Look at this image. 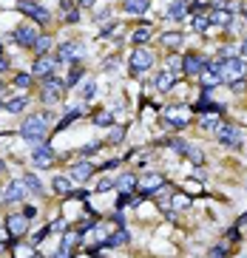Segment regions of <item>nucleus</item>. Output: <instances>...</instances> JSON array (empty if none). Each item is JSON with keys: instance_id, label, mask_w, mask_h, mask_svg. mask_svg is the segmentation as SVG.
Returning a JSON list of instances; mask_svg holds the SVG:
<instances>
[{"instance_id": "f257e3e1", "label": "nucleus", "mask_w": 247, "mask_h": 258, "mask_svg": "<svg viewBox=\"0 0 247 258\" xmlns=\"http://www.w3.org/2000/svg\"><path fill=\"white\" fill-rule=\"evenodd\" d=\"M219 77L222 80H228V82H242L245 80V74H247V63L242 60V57H228V60H219Z\"/></svg>"}, {"instance_id": "f03ea898", "label": "nucleus", "mask_w": 247, "mask_h": 258, "mask_svg": "<svg viewBox=\"0 0 247 258\" xmlns=\"http://www.w3.org/2000/svg\"><path fill=\"white\" fill-rule=\"evenodd\" d=\"M46 128H49V119H46L43 113H32V116H26V119H23L20 133H23L26 139L37 142V139H43V136H46Z\"/></svg>"}, {"instance_id": "7ed1b4c3", "label": "nucleus", "mask_w": 247, "mask_h": 258, "mask_svg": "<svg viewBox=\"0 0 247 258\" xmlns=\"http://www.w3.org/2000/svg\"><path fill=\"white\" fill-rule=\"evenodd\" d=\"M17 9L23 12V15H29L34 20V23H49V9H43L40 3H34V0H20L17 3Z\"/></svg>"}, {"instance_id": "20e7f679", "label": "nucleus", "mask_w": 247, "mask_h": 258, "mask_svg": "<svg viewBox=\"0 0 247 258\" xmlns=\"http://www.w3.org/2000/svg\"><path fill=\"white\" fill-rule=\"evenodd\" d=\"M66 82L57 80V77H46V85H43V102H57V99L66 94Z\"/></svg>"}, {"instance_id": "39448f33", "label": "nucleus", "mask_w": 247, "mask_h": 258, "mask_svg": "<svg viewBox=\"0 0 247 258\" xmlns=\"http://www.w3.org/2000/svg\"><path fill=\"white\" fill-rule=\"evenodd\" d=\"M151 65H153V54H151L148 49H133V54H131V71L133 74L148 71Z\"/></svg>"}, {"instance_id": "423d86ee", "label": "nucleus", "mask_w": 247, "mask_h": 258, "mask_svg": "<svg viewBox=\"0 0 247 258\" xmlns=\"http://www.w3.org/2000/svg\"><path fill=\"white\" fill-rule=\"evenodd\" d=\"M199 77H202V88H205V91H210V88H216V85L222 82V77H219V65L216 63H210V65L205 63V68H202Z\"/></svg>"}, {"instance_id": "0eeeda50", "label": "nucleus", "mask_w": 247, "mask_h": 258, "mask_svg": "<svg viewBox=\"0 0 247 258\" xmlns=\"http://www.w3.org/2000/svg\"><path fill=\"white\" fill-rule=\"evenodd\" d=\"M15 43L23 46V49H34V43H37V29H34V26H20L15 32Z\"/></svg>"}, {"instance_id": "6e6552de", "label": "nucleus", "mask_w": 247, "mask_h": 258, "mask_svg": "<svg viewBox=\"0 0 247 258\" xmlns=\"http://www.w3.org/2000/svg\"><path fill=\"white\" fill-rule=\"evenodd\" d=\"M219 142L228 147H239L242 145V130L233 128V125H225V128H219Z\"/></svg>"}, {"instance_id": "1a4fd4ad", "label": "nucleus", "mask_w": 247, "mask_h": 258, "mask_svg": "<svg viewBox=\"0 0 247 258\" xmlns=\"http://www.w3.org/2000/svg\"><path fill=\"white\" fill-rule=\"evenodd\" d=\"M57 57H60V63H74L77 57H82V46L80 43H63Z\"/></svg>"}, {"instance_id": "9d476101", "label": "nucleus", "mask_w": 247, "mask_h": 258, "mask_svg": "<svg viewBox=\"0 0 247 258\" xmlns=\"http://www.w3.org/2000/svg\"><path fill=\"white\" fill-rule=\"evenodd\" d=\"M136 184H142V196L153 193V190H159V187H165V179L156 176V173H145V176L139 179Z\"/></svg>"}, {"instance_id": "9b49d317", "label": "nucleus", "mask_w": 247, "mask_h": 258, "mask_svg": "<svg viewBox=\"0 0 247 258\" xmlns=\"http://www.w3.org/2000/svg\"><path fill=\"white\" fill-rule=\"evenodd\" d=\"M34 165H37V167H49L51 162H54V150H51L49 145H37L34 147Z\"/></svg>"}, {"instance_id": "f8f14e48", "label": "nucleus", "mask_w": 247, "mask_h": 258, "mask_svg": "<svg viewBox=\"0 0 247 258\" xmlns=\"http://www.w3.org/2000/svg\"><path fill=\"white\" fill-rule=\"evenodd\" d=\"M202 68H205V60L196 57V54H188V57L182 60V71L190 74V77H193V74H202Z\"/></svg>"}, {"instance_id": "ddd939ff", "label": "nucleus", "mask_w": 247, "mask_h": 258, "mask_svg": "<svg viewBox=\"0 0 247 258\" xmlns=\"http://www.w3.org/2000/svg\"><path fill=\"white\" fill-rule=\"evenodd\" d=\"M3 199H6V202H23V199H26V184H23V179H20V182H12V184L6 187Z\"/></svg>"}, {"instance_id": "4468645a", "label": "nucleus", "mask_w": 247, "mask_h": 258, "mask_svg": "<svg viewBox=\"0 0 247 258\" xmlns=\"http://www.w3.org/2000/svg\"><path fill=\"white\" fill-rule=\"evenodd\" d=\"M91 176H94L91 162H80V165H74V167H71V179H74V182H88Z\"/></svg>"}, {"instance_id": "2eb2a0df", "label": "nucleus", "mask_w": 247, "mask_h": 258, "mask_svg": "<svg viewBox=\"0 0 247 258\" xmlns=\"http://www.w3.org/2000/svg\"><path fill=\"white\" fill-rule=\"evenodd\" d=\"M51 71H54V60H51L49 54H43L32 68V74H37V77H51Z\"/></svg>"}, {"instance_id": "dca6fc26", "label": "nucleus", "mask_w": 247, "mask_h": 258, "mask_svg": "<svg viewBox=\"0 0 247 258\" xmlns=\"http://www.w3.org/2000/svg\"><path fill=\"white\" fill-rule=\"evenodd\" d=\"M26 227H29V221H26L23 216H12L6 230H9V236H12V239H20V236L26 233Z\"/></svg>"}, {"instance_id": "f3484780", "label": "nucleus", "mask_w": 247, "mask_h": 258, "mask_svg": "<svg viewBox=\"0 0 247 258\" xmlns=\"http://www.w3.org/2000/svg\"><path fill=\"white\" fill-rule=\"evenodd\" d=\"M162 116L168 119V122H173L176 128H182V125L188 122V113H185V111H179V108H165V111H162Z\"/></svg>"}, {"instance_id": "a211bd4d", "label": "nucleus", "mask_w": 247, "mask_h": 258, "mask_svg": "<svg viewBox=\"0 0 247 258\" xmlns=\"http://www.w3.org/2000/svg\"><path fill=\"white\" fill-rule=\"evenodd\" d=\"M202 128H208V130L222 128V116H219V111H205L202 113Z\"/></svg>"}, {"instance_id": "6ab92c4d", "label": "nucleus", "mask_w": 247, "mask_h": 258, "mask_svg": "<svg viewBox=\"0 0 247 258\" xmlns=\"http://www.w3.org/2000/svg\"><path fill=\"white\" fill-rule=\"evenodd\" d=\"M151 0H125V12L128 15H145Z\"/></svg>"}, {"instance_id": "aec40b11", "label": "nucleus", "mask_w": 247, "mask_h": 258, "mask_svg": "<svg viewBox=\"0 0 247 258\" xmlns=\"http://www.w3.org/2000/svg\"><path fill=\"white\" fill-rule=\"evenodd\" d=\"M26 105H29V99H26V97H15V99H9L3 108H6L9 113H20L23 108H26Z\"/></svg>"}, {"instance_id": "412c9836", "label": "nucleus", "mask_w": 247, "mask_h": 258, "mask_svg": "<svg viewBox=\"0 0 247 258\" xmlns=\"http://www.w3.org/2000/svg\"><path fill=\"white\" fill-rule=\"evenodd\" d=\"M171 82H173V74H171V71H159V74H156V80H153V85H156L159 91H168V88H171Z\"/></svg>"}, {"instance_id": "4be33fe9", "label": "nucleus", "mask_w": 247, "mask_h": 258, "mask_svg": "<svg viewBox=\"0 0 247 258\" xmlns=\"http://www.w3.org/2000/svg\"><path fill=\"white\" fill-rule=\"evenodd\" d=\"M23 184H26V190H32V193H43V184H40V179L32 176V173H26V176H23Z\"/></svg>"}, {"instance_id": "5701e85b", "label": "nucleus", "mask_w": 247, "mask_h": 258, "mask_svg": "<svg viewBox=\"0 0 247 258\" xmlns=\"http://www.w3.org/2000/svg\"><path fill=\"white\" fill-rule=\"evenodd\" d=\"M148 37H151V29H148V26H139V29L131 34V43H133V46H142Z\"/></svg>"}, {"instance_id": "b1692460", "label": "nucleus", "mask_w": 247, "mask_h": 258, "mask_svg": "<svg viewBox=\"0 0 247 258\" xmlns=\"http://www.w3.org/2000/svg\"><path fill=\"white\" fill-rule=\"evenodd\" d=\"M185 15H188V6H185V3H173V6L168 9V17H171V20H182Z\"/></svg>"}, {"instance_id": "393cba45", "label": "nucleus", "mask_w": 247, "mask_h": 258, "mask_svg": "<svg viewBox=\"0 0 247 258\" xmlns=\"http://www.w3.org/2000/svg\"><path fill=\"white\" fill-rule=\"evenodd\" d=\"M54 190H57V193H71V179H66V176H57L54 179Z\"/></svg>"}, {"instance_id": "a878e982", "label": "nucleus", "mask_w": 247, "mask_h": 258, "mask_svg": "<svg viewBox=\"0 0 247 258\" xmlns=\"http://www.w3.org/2000/svg\"><path fill=\"white\" fill-rule=\"evenodd\" d=\"M136 182H139V176H133V173H125V176L116 182V187H119V190H131Z\"/></svg>"}, {"instance_id": "bb28decb", "label": "nucleus", "mask_w": 247, "mask_h": 258, "mask_svg": "<svg viewBox=\"0 0 247 258\" xmlns=\"http://www.w3.org/2000/svg\"><path fill=\"white\" fill-rule=\"evenodd\" d=\"M162 43L168 46V49H176L182 43V34H176V32H168V34H162Z\"/></svg>"}, {"instance_id": "cd10ccee", "label": "nucleus", "mask_w": 247, "mask_h": 258, "mask_svg": "<svg viewBox=\"0 0 247 258\" xmlns=\"http://www.w3.org/2000/svg\"><path fill=\"white\" fill-rule=\"evenodd\" d=\"M210 23H219V26H230V12H216L210 17Z\"/></svg>"}, {"instance_id": "c85d7f7f", "label": "nucleus", "mask_w": 247, "mask_h": 258, "mask_svg": "<svg viewBox=\"0 0 247 258\" xmlns=\"http://www.w3.org/2000/svg\"><path fill=\"white\" fill-rule=\"evenodd\" d=\"M34 49L40 51V54H49V49H51V40H49V37H37V43H34Z\"/></svg>"}, {"instance_id": "c756f323", "label": "nucleus", "mask_w": 247, "mask_h": 258, "mask_svg": "<svg viewBox=\"0 0 247 258\" xmlns=\"http://www.w3.org/2000/svg\"><path fill=\"white\" fill-rule=\"evenodd\" d=\"M208 26H210V17H196V20H193V29H196V32H205V29H208Z\"/></svg>"}, {"instance_id": "7c9ffc66", "label": "nucleus", "mask_w": 247, "mask_h": 258, "mask_svg": "<svg viewBox=\"0 0 247 258\" xmlns=\"http://www.w3.org/2000/svg\"><path fill=\"white\" fill-rule=\"evenodd\" d=\"M125 241H128V233H125V230H119V233H114V236L108 239V244H125Z\"/></svg>"}, {"instance_id": "2f4dec72", "label": "nucleus", "mask_w": 247, "mask_h": 258, "mask_svg": "<svg viewBox=\"0 0 247 258\" xmlns=\"http://www.w3.org/2000/svg\"><path fill=\"white\" fill-rule=\"evenodd\" d=\"M94 94H97V85H94V82H85V88H82V97L88 99V97H94Z\"/></svg>"}, {"instance_id": "473e14b6", "label": "nucleus", "mask_w": 247, "mask_h": 258, "mask_svg": "<svg viewBox=\"0 0 247 258\" xmlns=\"http://www.w3.org/2000/svg\"><path fill=\"white\" fill-rule=\"evenodd\" d=\"M32 82V74H17V80H15V85H20V88H26Z\"/></svg>"}, {"instance_id": "72a5a7b5", "label": "nucleus", "mask_w": 247, "mask_h": 258, "mask_svg": "<svg viewBox=\"0 0 247 258\" xmlns=\"http://www.w3.org/2000/svg\"><path fill=\"white\" fill-rule=\"evenodd\" d=\"M66 20H68V23H77V20H80V12H77L74 6H71V9H66Z\"/></svg>"}, {"instance_id": "f704fd0d", "label": "nucleus", "mask_w": 247, "mask_h": 258, "mask_svg": "<svg viewBox=\"0 0 247 258\" xmlns=\"http://www.w3.org/2000/svg\"><path fill=\"white\" fill-rule=\"evenodd\" d=\"M173 199H176V202H173V204H176V207H188V204H190V199H188V196H185V193H176V196H173Z\"/></svg>"}, {"instance_id": "c9c22d12", "label": "nucleus", "mask_w": 247, "mask_h": 258, "mask_svg": "<svg viewBox=\"0 0 247 258\" xmlns=\"http://www.w3.org/2000/svg\"><path fill=\"white\" fill-rule=\"evenodd\" d=\"M15 256H17V258H32L34 253L29 250V247H17V253H15Z\"/></svg>"}, {"instance_id": "e433bc0d", "label": "nucleus", "mask_w": 247, "mask_h": 258, "mask_svg": "<svg viewBox=\"0 0 247 258\" xmlns=\"http://www.w3.org/2000/svg\"><path fill=\"white\" fill-rule=\"evenodd\" d=\"M108 187H114V179H102L97 184V190H108Z\"/></svg>"}, {"instance_id": "4c0bfd02", "label": "nucleus", "mask_w": 247, "mask_h": 258, "mask_svg": "<svg viewBox=\"0 0 247 258\" xmlns=\"http://www.w3.org/2000/svg\"><path fill=\"white\" fill-rule=\"evenodd\" d=\"M97 122H99V125H108V122H111V113H99Z\"/></svg>"}, {"instance_id": "58836bf2", "label": "nucleus", "mask_w": 247, "mask_h": 258, "mask_svg": "<svg viewBox=\"0 0 247 258\" xmlns=\"http://www.w3.org/2000/svg\"><path fill=\"white\" fill-rule=\"evenodd\" d=\"M119 139H122V130L114 128V130H111V142H119Z\"/></svg>"}, {"instance_id": "ea45409f", "label": "nucleus", "mask_w": 247, "mask_h": 258, "mask_svg": "<svg viewBox=\"0 0 247 258\" xmlns=\"http://www.w3.org/2000/svg\"><path fill=\"white\" fill-rule=\"evenodd\" d=\"M228 256V250H225V247H216L213 250V258H225Z\"/></svg>"}, {"instance_id": "a19ab883", "label": "nucleus", "mask_w": 247, "mask_h": 258, "mask_svg": "<svg viewBox=\"0 0 247 258\" xmlns=\"http://www.w3.org/2000/svg\"><path fill=\"white\" fill-rule=\"evenodd\" d=\"M80 6H94V0H80Z\"/></svg>"}, {"instance_id": "79ce46f5", "label": "nucleus", "mask_w": 247, "mask_h": 258, "mask_svg": "<svg viewBox=\"0 0 247 258\" xmlns=\"http://www.w3.org/2000/svg\"><path fill=\"white\" fill-rule=\"evenodd\" d=\"M242 54H245V57H247V40H245V43H242Z\"/></svg>"}, {"instance_id": "37998d69", "label": "nucleus", "mask_w": 247, "mask_h": 258, "mask_svg": "<svg viewBox=\"0 0 247 258\" xmlns=\"http://www.w3.org/2000/svg\"><path fill=\"white\" fill-rule=\"evenodd\" d=\"M0 71H6V60L3 57H0Z\"/></svg>"}, {"instance_id": "c03bdc74", "label": "nucleus", "mask_w": 247, "mask_h": 258, "mask_svg": "<svg viewBox=\"0 0 247 258\" xmlns=\"http://www.w3.org/2000/svg\"><path fill=\"white\" fill-rule=\"evenodd\" d=\"M3 170H6V165H3V159H0V173H3Z\"/></svg>"}]
</instances>
